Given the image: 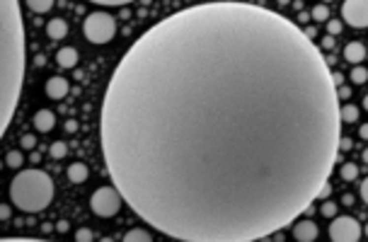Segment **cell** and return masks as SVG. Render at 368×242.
Listing matches in <instances>:
<instances>
[{
  "mask_svg": "<svg viewBox=\"0 0 368 242\" xmlns=\"http://www.w3.org/2000/svg\"><path fill=\"white\" fill-rule=\"evenodd\" d=\"M339 94L322 49L269 7L172 12L119 59L100 148L126 206L182 242L288 228L339 160Z\"/></svg>",
  "mask_w": 368,
  "mask_h": 242,
  "instance_id": "cell-1",
  "label": "cell"
},
{
  "mask_svg": "<svg viewBox=\"0 0 368 242\" xmlns=\"http://www.w3.org/2000/svg\"><path fill=\"white\" fill-rule=\"evenodd\" d=\"M0 133L15 117L25 80V25L20 0H0Z\"/></svg>",
  "mask_w": 368,
  "mask_h": 242,
  "instance_id": "cell-2",
  "label": "cell"
},
{
  "mask_svg": "<svg viewBox=\"0 0 368 242\" xmlns=\"http://www.w3.org/2000/svg\"><path fill=\"white\" fill-rule=\"evenodd\" d=\"M10 199L12 206L25 213L44 211L54 199V180L44 170H22L10 182Z\"/></svg>",
  "mask_w": 368,
  "mask_h": 242,
  "instance_id": "cell-3",
  "label": "cell"
},
{
  "mask_svg": "<svg viewBox=\"0 0 368 242\" xmlns=\"http://www.w3.org/2000/svg\"><path fill=\"white\" fill-rule=\"evenodd\" d=\"M83 34L90 44H109L116 34V20L107 12H90L83 25Z\"/></svg>",
  "mask_w": 368,
  "mask_h": 242,
  "instance_id": "cell-4",
  "label": "cell"
},
{
  "mask_svg": "<svg viewBox=\"0 0 368 242\" xmlns=\"http://www.w3.org/2000/svg\"><path fill=\"white\" fill-rule=\"evenodd\" d=\"M121 201H124V196L119 194V189L114 184L112 186H100L90 196V209H92V213L97 218H112V215L119 213Z\"/></svg>",
  "mask_w": 368,
  "mask_h": 242,
  "instance_id": "cell-5",
  "label": "cell"
},
{
  "mask_svg": "<svg viewBox=\"0 0 368 242\" xmlns=\"http://www.w3.org/2000/svg\"><path fill=\"white\" fill-rule=\"evenodd\" d=\"M364 238V228L351 215H335L330 225V240L332 242H359Z\"/></svg>",
  "mask_w": 368,
  "mask_h": 242,
  "instance_id": "cell-6",
  "label": "cell"
},
{
  "mask_svg": "<svg viewBox=\"0 0 368 242\" xmlns=\"http://www.w3.org/2000/svg\"><path fill=\"white\" fill-rule=\"evenodd\" d=\"M341 20L356 30L368 27V0H344L341 5Z\"/></svg>",
  "mask_w": 368,
  "mask_h": 242,
  "instance_id": "cell-7",
  "label": "cell"
},
{
  "mask_svg": "<svg viewBox=\"0 0 368 242\" xmlns=\"http://www.w3.org/2000/svg\"><path fill=\"white\" fill-rule=\"evenodd\" d=\"M68 92H70V85H68V80L66 78H61V75H54V78H49L46 80V97L49 99H63V97H68Z\"/></svg>",
  "mask_w": 368,
  "mask_h": 242,
  "instance_id": "cell-8",
  "label": "cell"
},
{
  "mask_svg": "<svg viewBox=\"0 0 368 242\" xmlns=\"http://www.w3.org/2000/svg\"><path fill=\"white\" fill-rule=\"evenodd\" d=\"M317 225L312 223V220H298L296 225H293V238L298 242H315L317 240Z\"/></svg>",
  "mask_w": 368,
  "mask_h": 242,
  "instance_id": "cell-9",
  "label": "cell"
},
{
  "mask_svg": "<svg viewBox=\"0 0 368 242\" xmlns=\"http://www.w3.org/2000/svg\"><path fill=\"white\" fill-rule=\"evenodd\" d=\"M34 128L36 131H41V133H46V131H51L54 126H56V117H54V112H49V109H39L36 114H34Z\"/></svg>",
  "mask_w": 368,
  "mask_h": 242,
  "instance_id": "cell-10",
  "label": "cell"
},
{
  "mask_svg": "<svg viewBox=\"0 0 368 242\" xmlns=\"http://www.w3.org/2000/svg\"><path fill=\"white\" fill-rule=\"evenodd\" d=\"M344 59L349 60V63H361V60L366 59V46L361 44V41H351V44H346L344 46Z\"/></svg>",
  "mask_w": 368,
  "mask_h": 242,
  "instance_id": "cell-11",
  "label": "cell"
},
{
  "mask_svg": "<svg viewBox=\"0 0 368 242\" xmlns=\"http://www.w3.org/2000/svg\"><path fill=\"white\" fill-rule=\"evenodd\" d=\"M56 63L61 65V68H75V65H78V51H75L73 46H63V49H58Z\"/></svg>",
  "mask_w": 368,
  "mask_h": 242,
  "instance_id": "cell-12",
  "label": "cell"
},
{
  "mask_svg": "<svg viewBox=\"0 0 368 242\" xmlns=\"http://www.w3.org/2000/svg\"><path fill=\"white\" fill-rule=\"evenodd\" d=\"M46 34H49V39H66V34H68V22L66 20H49V25H46Z\"/></svg>",
  "mask_w": 368,
  "mask_h": 242,
  "instance_id": "cell-13",
  "label": "cell"
},
{
  "mask_svg": "<svg viewBox=\"0 0 368 242\" xmlns=\"http://www.w3.org/2000/svg\"><path fill=\"white\" fill-rule=\"evenodd\" d=\"M87 177H90V170H87L85 162H73L68 167V180L73 184H83V182H87Z\"/></svg>",
  "mask_w": 368,
  "mask_h": 242,
  "instance_id": "cell-14",
  "label": "cell"
},
{
  "mask_svg": "<svg viewBox=\"0 0 368 242\" xmlns=\"http://www.w3.org/2000/svg\"><path fill=\"white\" fill-rule=\"evenodd\" d=\"M150 240H153V235L148 230H143V228H134V230H129L124 235V242H150Z\"/></svg>",
  "mask_w": 368,
  "mask_h": 242,
  "instance_id": "cell-15",
  "label": "cell"
},
{
  "mask_svg": "<svg viewBox=\"0 0 368 242\" xmlns=\"http://www.w3.org/2000/svg\"><path fill=\"white\" fill-rule=\"evenodd\" d=\"M339 114H341V123H354V121H359V107H354V104H341Z\"/></svg>",
  "mask_w": 368,
  "mask_h": 242,
  "instance_id": "cell-16",
  "label": "cell"
},
{
  "mask_svg": "<svg viewBox=\"0 0 368 242\" xmlns=\"http://www.w3.org/2000/svg\"><path fill=\"white\" fill-rule=\"evenodd\" d=\"M25 2H27L29 10L36 12V15H44V12H49L54 7V0H25Z\"/></svg>",
  "mask_w": 368,
  "mask_h": 242,
  "instance_id": "cell-17",
  "label": "cell"
},
{
  "mask_svg": "<svg viewBox=\"0 0 368 242\" xmlns=\"http://www.w3.org/2000/svg\"><path fill=\"white\" fill-rule=\"evenodd\" d=\"M22 162H25V155H22L20 151H10L7 155H5V165H7L10 170H20Z\"/></svg>",
  "mask_w": 368,
  "mask_h": 242,
  "instance_id": "cell-18",
  "label": "cell"
},
{
  "mask_svg": "<svg viewBox=\"0 0 368 242\" xmlns=\"http://www.w3.org/2000/svg\"><path fill=\"white\" fill-rule=\"evenodd\" d=\"M339 175L344 182H354L356 177H359V167L354 165V162H344L339 167Z\"/></svg>",
  "mask_w": 368,
  "mask_h": 242,
  "instance_id": "cell-19",
  "label": "cell"
},
{
  "mask_svg": "<svg viewBox=\"0 0 368 242\" xmlns=\"http://www.w3.org/2000/svg\"><path fill=\"white\" fill-rule=\"evenodd\" d=\"M349 78H351V83H354V85H364V83L368 80V70L364 68V65H356V68L351 70V75H349Z\"/></svg>",
  "mask_w": 368,
  "mask_h": 242,
  "instance_id": "cell-20",
  "label": "cell"
},
{
  "mask_svg": "<svg viewBox=\"0 0 368 242\" xmlns=\"http://www.w3.org/2000/svg\"><path fill=\"white\" fill-rule=\"evenodd\" d=\"M49 155H51L54 160H61V157H66V155H68V146H66L63 141H56V143H51Z\"/></svg>",
  "mask_w": 368,
  "mask_h": 242,
  "instance_id": "cell-21",
  "label": "cell"
},
{
  "mask_svg": "<svg viewBox=\"0 0 368 242\" xmlns=\"http://www.w3.org/2000/svg\"><path fill=\"white\" fill-rule=\"evenodd\" d=\"M310 17L312 20H320V22H327V20H330V10H327V5H325V2H322V5H315L312 12H310Z\"/></svg>",
  "mask_w": 368,
  "mask_h": 242,
  "instance_id": "cell-22",
  "label": "cell"
},
{
  "mask_svg": "<svg viewBox=\"0 0 368 242\" xmlns=\"http://www.w3.org/2000/svg\"><path fill=\"white\" fill-rule=\"evenodd\" d=\"M337 211H339V209H337V204H335V201H330V199H325V201H322V206H320V213H322L325 218H335Z\"/></svg>",
  "mask_w": 368,
  "mask_h": 242,
  "instance_id": "cell-23",
  "label": "cell"
},
{
  "mask_svg": "<svg viewBox=\"0 0 368 242\" xmlns=\"http://www.w3.org/2000/svg\"><path fill=\"white\" fill-rule=\"evenodd\" d=\"M20 146H22L25 151H32V148L36 146V136H32V133H25V136H20Z\"/></svg>",
  "mask_w": 368,
  "mask_h": 242,
  "instance_id": "cell-24",
  "label": "cell"
},
{
  "mask_svg": "<svg viewBox=\"0 0 368 242\" xmlns=\"http://www.w3.org/2000/svg\"><path fill=\"white\" fill-rule=\"evenodd\" d=\"M341 27H344V25H341V20H327V34H330V36L339 34Z\"/></svg>",
  "mask_w": 368,
  "mask_h": 242,
  "instance_id": "cell-25",
  "label": "cell"
},
{
  "mask_svg": "<svg viewBox=\"0 0 368 242\" xmlns=\"http://www.w3.org/2000/svg\"><path fill=\"white\" fill-rule=\"evenodd\" d=\"M92 238H95V235H92L90 228H80V230L75 233V240L78 242H92Z\"/></svg>",
  "mask_w": 368,
  "mask_h": 242,
  "instance_id": "cell-26",
  "label": "cell"
},
{
  "mask_svg": "<svg viewBox=\"0 0 368 242\" xmlns=\"http://www.w3.org/2000/svg\"><path fill=\"white\" fill-rule=\"evenodd\" d=\"M90 2L107 5V7H119V5H129V2H134V0H90Z\"/></svg>",
  "mask_w": 368,
  "mask_h": 242,
  "instance_id": "cell-27",
  "label": "cell"
},
{
  "mask_svg": "<svg viewBox=\"0 0 368 242\" xmlns=\"http://www.w3.org/2000/svg\"><path fill=\"white\" fill-rule=\"evenodd\" d=\"M330 194H332V186H330V182H325V186L320 189V194H317V199H322V201H325V199H327Z\"/></svg>",
  "mask_w": 368,
  "mask_h": 242,
  "instance_id": "cell-28",
  "label": "cell"
},
{
  "mask_svg": "<svg viewBox=\"0 0 368 242\" xmlns=\"http://www.w3.org/2000/svg\"><path fill=\"white\" fill-rule=\"evenodd\" d=\"M10 215H12V209L7 204H2L0 206V220H10Z\"/></svg>",
  "mask_w": 368,
  "mask_h": 242,
  "instance_id": "cell-29",
  "label": "cell"
},
{
  "mask_svg": "<svg viewBox=\"0 0 368 242\" xmlns=\"http://www.w3.org/2000/svg\"><path fill=\"white\" fill-rule=\"evenodd\" d=\"M341 151H351V138L341 136V138H339V152H341Z\"/></svg>",
  "mask_w": 368,
  "mask_h": 242,
  "instance_id": "cell-30",
  "label": "cell"
},
{
  "mask_svg": "<svg viewBox=\"0 0 368 242\" xmlns=\"http://www.w3.org/2000/svg\"><path fill=\"white\" fill-rule=\"evenodd\" d=\"M359 194H361V199H364V201L368 204V177L361 182V191H359Z\"/></svg>",
  "mask_w": 368,
  "mask_h": 242,
  "instance_id": "cell-31",
  "label": "cell"
},
{
  "mask_svg": "<svg viewBox=\"0 0 368 242\" xmlns=\"http://www.w3.org/2000/svg\"><path fill=\"white\" fill-rule=\"evenodd\" d=\"M337 94H339V99H346V97H351V88H337Z\"/></svg>",
  "mask_w": 368,
  "mask_h": 242,
  "instance_id": "cell-32",
  "label": "cell"
},
{
  "mask_svg": "<svg viewBox=\"0 0 368 242\" xmlns=\"http://www.w3.org/2000/svg\"><path fill=\"white\" fill-rule=\"evenodd\" d=\"M332 46H335V39H332V36L322 39V44H320V49H325V51H327V49H332Z\"/></svg>",
  "mask_w": 368,
  "mask_h": 242,
  "instance_id": "cell-33",
  "label": "cell"
},
{
  "mask_svg": "<svg viewBox=\"0 0 368 242\" xmlns=\"http://www.w3.org/2000/svg\"><path fill=\"white\" fill-rule=\"evenodd\" d=\"M66 131H68V133H75V131H78V123H75L73 119L66 121Z\"/></svg>",
  "mask_w": 368,
  "mask_h": 242,
  "instance_id": "cell-34",
  "label": "cell"
},
{
  "mask_svg": "<svg viewBox=\"0 0 368 242\" xmlns=\"http://www.w3.org/2000/svg\"><path fill=\"white\" fill-rule=\"evenodd\" d=\"M332 80H335V85H337V88L344 85V75H341V73H332Z\"/></svg>",
  "mask_w": 368,
  "mask_h": 242,
  "instance_id": "cell-35",
  "label": "cell"
},
{
  "mask_svg": "<svg viewBox=\"0 0 368 242\" xmlns=\"http://www.w3.org/2000/svg\"><path fill=\"white\" fill-rule=\"evenodd\" d=\"M68 230V220H58L56 223V233H66Z\"/></svg>",
  "mask_w": 368,
  "mask_h": 242,
  "instance_id": "cell-36",
  "label": "cell"
},
{
  "mask_svg": "<svg viewBox=\"0 0 368 242\" xmlns=\"http://www.w3.org/2000/svg\"><path fill=\"white\" fill-rule=\"evenodd\" d=\"M359 136H361L364 141H368V123H361V128H359Z\"/></svg>",
  "mask_w": 368,
  "mask_h": 242,
  "instance_id": "cell-37",
  "label": "cell"
},
{
  "mask_svg": "<svg viewBox=\"0 0 368 242\" xmlns=\"http://www.w3.org/2000/svg\"><path fill=\"white\" fill-rule=\"evenodd\" d=\"M34 63H36V65H44V63H46V59H44V54H39V56H36V60H34Z\"/></svg>",
  "mask_w": 368,
  "mask_h": 242,
  "instance_id": "cell-38",
  "label": "cell"
},
{
  "mask_svg": "<svg viewBox=\"0 0 368 242\" xmlns=\"http://www.w3.org/2000/svg\"><path fill=\"white\" fill-rule=\"evenodd\" d=\"M364 162H366V165H368V148H366V151H364Z\"/></svg>",
  "mask_w": 368,
  "mask_h": 242,
  "instance_id": "cell-39",
  "label": "cell"
},
{
  "mask_svg": "<svg viewBox=\"0 0 368 242\" xmlns=\"http://www.w3.org/2000/svg\"><path fill=\"white\" fill-rule=\"evenodd\" d=\"M364 109H368V94L364 97Z\"/></svg>",
  "mask_w": 368,
  "mask_h": 242,
  "instance_id": "cell-40",
  "label": "cell"
},
{
  "mask_svg": "<svg viewBox=\"0 0 368 242\" xmlns=\"http://www.w3.org/2000/svg\"><path fill=\"white\" fill-rule=\"evenodd\" d=\"M364 235H368V225H366V228H364Z\"/></svg>",
  "mask_w": 368,
  "mask_h": 242,
  "instance_id": "cell-41",
  "label": "cell"
},
{
  "mask_svg": "<svg viewBox=\"0 0 368 242\" xmlns=\"http://www.w3.org/2000/svg\"><path fill=\"white\" fill-rule=\"evenodd\" d=\"M279 2H281V5H286V2H288V0H279Z\"/></svg>",
  "mask_w": 368,
  "mask_h": 242,
  "instance_id": "cell-42",
  "label": "cell"
},
{
  "mask_svg": "<svg viewBox=\"0 0 368 242\" xmlns=\"http://www.w3.org/2000/svg\"><path fill=\"white\" fill-rule=\"evenodd\" d=\"M325 2H330V0H325Z\"/></svg>",
  "mask_w": 368,
  "mask_h": 242,
  "instance_id": "cell-43",
  "label": "cell"
}]
</instances>
